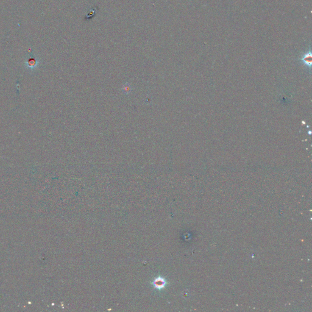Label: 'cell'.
<instances>
[{"mask_svg":"<svg viewBox=\"0 0 312 312\" xmlns=\"http://www.w3.org/2000/svg\"><path fill=\"white\" fill-rule=\"evenodd\" d=\"M303 63L307 66L311 67V52L310 51L305 53L301 59Z\"/></svg>","mask_w":312,"mask_h":312,"instance_id":"1","label":"cell"},{"mask_svg":"<svg viewBox=\"0 0 312 312\" xmlns=\"http://www.w3.org/2000/svg\"><path fill=\"white\" fill-rule=\"evenodd\" d=\"M122 92L126 94V95H128L129 94L131 91H132V87L131 86H130V84L129 83H126L125 84H124L122 87V89H121Z\"/></svg>","mask_w":312,"mask_h":312,"instance_id":"2","label":"cell"},{"mask_svg":"<svg viewBox=\"0 0 312 312\" xmlns=\"http://www.w3.org/2000/svg\"><path fill=\"white\" fill-rule=\"evenodd\" d=\"M154 285L157 288H162L164 287V286L165 285V282L164 279L159 278V279H157L156 280H155Z\"/></svg>","mask_w":312,"mask_h":312,"instance_id":"3","label":"cell"}]
</instances>
